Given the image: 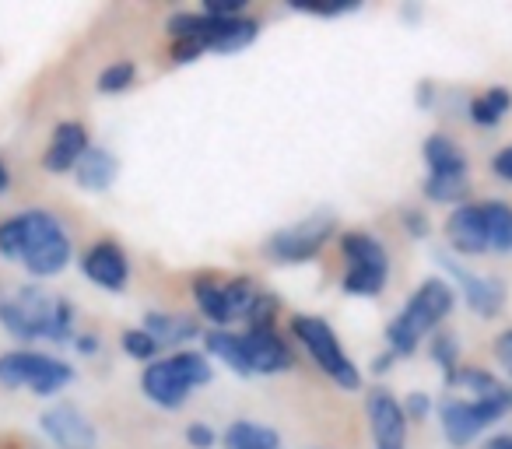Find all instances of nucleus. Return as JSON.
<instances>
[{
    "label": "nucleus",
    "mask_w": 512,
    "mask_h": 449,
    "mask_svg": "<svg viewBox=\"0 0 512 449\" xmlns=\"http://www.w3.org/2000/svg\"><path fill=\"white\" fill-rule=\"evenodd\" d=\"M341 253L348 260V271L341 278V288L348 295H362V299H372L386 288L390 281V253L369 232H348L341 239Z\"/></svg>",
    "instance_id": "obj_6"
},
{
    "label": "nucleus",
    "mask_w": 512,
    "mask_h": 449,
    "mask_svg": "<svg viewBox=\"0 0 512 449\" xmlns=\"http://www.w3.org/2000/svg\"><path fill=\"white\" fill-rule=\"evenodd\" d=\"M134 78H137V67L130 64V60H116V64H109L106 71L99 74V92L102 95L127 92V88L134 85Z\"/></svg>",
    "instance_id": "obj_27"
},
{
    "label": "nucleus",
    "mask_w": 512,
    "mask_h": 449,
    "mask_svg": "<svg viewBox=\"0 0 512 449\" xmlns=\"http://www.w3.org/2000/svg\"><path fill=\"white\" fill-rule=\"evenodd\" d=\"M491 169H495L498 179H505V183H512V144L509 148H502L495 155V162H491Z\"/></svg>",
    "instance_id": "obj_36"
},
{
    "label": "nucleus",
    "mask_w": 512,
    "mask_h": 449,
    "mask_svg": "<svg viewBox=\"0 0 512 449\" xmlns=\"http://www.w3.org/2000/svg\"><path fill=\"white\" fill-rule=\"evenodd\" d=\"M256 295H260V288H256L253 278L221 281V278H211V274L193 278V299H197V309L211 323H218V327H228V323H235V320H246Z\"/></svg>",
    "instance_id": "obj_9"
},
{
    "label": "nucleus",
    "mask_w": 512,
    "mask_h": 449,
    "mask_svg": "<svg viewBox=\"0 0 512 449\" xmlns=\"http://www.w3.org/2000/svg\"><path fill=\"white\" fill-rule=\"evenodd\" d=\"M0 327L18 341H67L74 327V309L46 288L25 285L15 299H0Z\"/></svg>",
    "instance_id": "obj_2"
},
{
    "label": "nucleus",
    "mask_w": 512,
    "mask_h": 449,
    "mask_svg": "<svg viewBox=\"0 0 512 449\" xmlns=\"http://www.w3.org/2000/svg\"><path fill=\"white\" fill-rule=\"evenodd\" d=\"M376 449H407V414L390 390H372L365 400Z\"/></svg>",
    "instance_id": "obj_15"
},
{
    "label": "nucleus",
    "mask_w": 512,
    "mask_h": 449,
    "mask_svg": "<svg viewBox=\"0 0 512 449\" xmlns=\"http://www.w3.org/2000/svg\"><path fill=\"white\" fill-rule=\"evenodd\" d=\"M207 344V355L221 358L235 376H253L249 372V362H246V348H242V334H228V330H211L204 337Z\"/></svg>",
    "instance_id": "obj_22"
},
{
    "label": "nucleus",
    "mask_w": 512,
    "mask_h": 449,
    "mask_svg": "<svg viewBox=\"0 0 512 449\" xmlns=\"http://www.w3.org/2000/svg\"><path fill=\"white\" fill-rule=\"evenodd\" d=\"M78 351H81V355H92V351H99V341H95L92 334H85V337L78 341Z\"/></svg>",
    "instance_id": "obj_37"
},
{
    "label": "nucleus",
    "mask_w": 512,
    "mask_h": 449,
    "mask_svg": "<svg viewBox=\"0 0 512 449\" xmlns=\"http://www.w3.org/2000/svg\"><path fill=\"white\" fill-rule=\"evenodd\" d=\"M43 432L57 442L60 449H92L95 446V428L85 414L74 404H57L39 418Z\"/></svg>",
    "instance_id": "obj_16"
},
{
    "label": "nucleus",
    "mask_w": 512,
    "mask_h": 449,
    "mask_svg": "<svg viewBox=\"0 0 512 449\" xmlns=\"http://www.w3.org/2000/svg\"><path fill=\"white\" fill-rule=\"evenodd\" d=\"M186 442H190L193 449H211L214 446V432L204 425V421H193V425L186 428Z\"/></svg>",
    "instance_id": "obj_33"
},
{
    "label": "nucleus",
    "mask_w": 512,
    "mask_h": 449,
    "mask_svg": "<svg viewBox=\"0 0 512 449\" xmlns=\"http://www.w3.org/2000/svg\"><path fill=\"white\" fill-rule=\"evenodd\" d=\"M421 155L428 162V176L435 179H467V155L446 134H432L421 144Z\"/></svg>",
    "instance_id": "obj_19"
},
{
    "label": "nucleus",
    "mask_w": 512,
    "mask_h": 449,
    "mask_svg": "<svg viewBox=\"0 0 512 449\" xmlns=\"http://www.w3.org/2000/svg\"><path fill=\"white\" fill-rule=\"evenodd\" d=\"M242 348H246V362L253 376H274V372H288L295 365L292 348L274 327L264 330H246L242 334Z\"/></svg>",
    "instance_id": "obj_14"
},
{
    "label": "nucleus",
    "mask_w": 512,
    "mask_h": 449,
    "mask_svg": "<svg viewBox=\"0 0 512 449\" xmlns=\"http://www.w3.org/2000/svg\"><path fill=\"white\" fill-rule=\"evenodd\" d=\"M509 109H512V95L505 92V88H488V92L470 102V120H474L477 127H498Z\"/></svg>",
    "instance_id": "obj_25"
},
{
    "label": "nucleus",
    "mask_w": 512,
    "mask_h": 449,
    "mask_svg": "<svg viewBox=\"0 0 512 449\" xmlns=\"http://www.w3.org/2000/svg\"><path fill=\"white\" fill-rule=\"evenodd\" d=\"M81 271L92 285L106 288V292H123L130 281V260L120 243L102 239V243H92L81 253Z\"/></svg>",
    "instance_id": "obj_13"
},
{
    "label": "nucleus",
    "mask_w": 512,
    "mask_h": 449,
    "mask_svg": "<svg viewBox=\"0 0 512 449\" xmlns=\"http://www.w3.org/2000/svg\"><path fill=\"white\" fill-rule=\"evenodd\" d=\"M144 330L162 344H183V341H193L200 337V327L193 316H179V313H148L144 316Z\"/></svg>",
    "instance_id": "obj_21"
},
{
    "label": "nucleus",
    "mask_w": 512,
    "mask_h": 449,
    "mask_svg": "<svg viewBox=\"0 0 512 449\" xmlns=\"http://www.w3.org/2000/svg\"><path fill=\"white\" fill-rule=\"evenodd\" d=\"M172 39H190L204 53H235L246 50L256 36H260V22L256 18H211L204 11L190 15V11H179L165 22Z\"/></svg>",
    "instance_id": "obj_5"
},
{
    "label": "nucleus",
    "mask_w": 512,
    "mask_h": 449,
    "mask_svg": "<svg viewBox=\"0 0 512 449\" xmlns=\"http://www.w3.org/2000/svg\"><path fill=\"white\" fill-rule=\"evenodd\" d=\"M439 264L453 274V281L460 285L463 299H467V306L474 309L477 316H498L502 313V306H505V285L502 281L467 271V267H463L460 260L449 257V253H439Z\"/></svg>",
    "instance_id": "obj_12"
},
{
    "label": "nucleus",
    "mask_w": 512,
    "mask_h": 449,
    "mask_svg": "<svg viewBox=\"0 0 512 449\" xmlns=\"http://www.w3.org/2000/svg\"><path fill=\"white\" fill-rule=\"evenodd\" d=\"M428 411H432V400H428V393H411L404 404V414L407 421H425Z\"/></svg>",
    "instance_id": "obj_32"
},
{
    "label": "nucleus",
    "mask_w": 512,
    "mask_h": 449,
    "mask_svg": "<svg viewBox=\"0 0 512 449\" xmlns=\"http://www.w3.org/2000/svg\"><path fill=\"white\" fill-rule=\"evenodd\" d=\"M484 449H512V435H495Z\"/></svg>",
    "instance_id": "obj_38"
},
{
    "label": "nucleus",
    "mask_w": 512,
    "mask_h": 449,
    "mask_svg": "<svg viewBox=\"0 0 512 449\" xmlns=\"http://www.w3.org/2000/svg\"><path fill=\"white\" fill-rule=\"evenodd\" d=\"M467 179H425V197L428 200H439V204H456V200L467 197Z\"/></svg>",
    "instance_id": "obj_29"
},
{
    "label": "nucleus",
    "mask_w": 512,
    "mask_h": 449,
    "mask_svg": "<svg viewBox=\"0 0 512 449\" xmlns=\"http://www.w3.org/2000/svg\"><path fill=\"white\" fill-rule=\"evenodd\" d=\"M495 358L502 362V369L512 376V330H505V334H498L495 341Z\"/></svg>",
    "instance_id": "obj_35"
},
{
    "label": "nucleus",
    "mask_w": 512,
    "mask_h": 449,
    "mask_svg": "<svg viewBox=\"0 0 512 449\" xmlns=\"http://www.w3.org/2000/svg\"><path fill=\"white\" fill-rule=\"evenodd\" d=\"M246 0H204V15L211 18H242Z\"/></svg>",
    "instance_id": "obj_31"
},
{
    "label": "nucleus",
    "mask_w": 512,
    "mask_h": 449,
    "mask_svg": "<svg viewBox=\"0 0 512 449\" xmlns=\"http://www.w3.org/2000/svg\"><path fill=\"white\" fill-rule=\"evenodd\" d=\"M484 221H488V250L509 253L512 250V207L502 200L484 204Z\"/></svg>",
    "instance_id": "obj_24"
},
{
    "label": "nucleus",
    "mask_w": 512,
    "mask_h": 449,
    "mask_svg": "<svg viewBox=\"0 0 512 449\" xmlns=\"http://www.w3.org/2000/svg\"><path fill=\"white\" fill-rule=\"evenodd\" d=\"M456 295L453 288L446 285L442 278H428L425 285L418 288V292L407 299L404 313L397 316V320H390V327H386V344H390V355H414L418 351V341L425 334H432L435 327H439L442 320L449 316V309H453Z\"/></svg>",
    "instance_id": "obj_3"
},
{
    "label": "nucleus",
    "mask_w": 512,
    "mask_h": 449,
    "mask_svg": "<svg viewBox=\"0 0 512 449\" xmlns=\"http://www.w3.org/2000/svg\"><path fill=\"white\" fill-rule=\"evenodd\" d=\"M120 344L130 358H137V362H155V355H158V341L144 327L141 330H123Z\"/></svg>",
    "instance_id": "obj_28"
},
{
    "label": "nucleus",
    "mask_w": 512,
    "mask_h": 449,
    "mask_svg": "<svg viewBox=\"0 0 512 449\" xmlns=\"http://www.w3.org/2000/svg\"><path fill=\"white\" fill-rule=\"evenodd\" d=\"M432 358L449 372H456V362H460V344H456L453 334H432Z\"/></svg>",
    "instance_id": "obj_30"
},
{
    "label": "nucleus",
    "mask_w": 512,
    "mask_h": 449,
    "mask_svg": "<svg viewBox=\"0 0 512 449\" xmlns=\"http://www.w3.org/2000/svg\"><path fill=\"white\" fill-rule=\"evenodd\" d=\"M509 411H512V390L509 386H498V390L488 393V397H474V400L449 397V400H442L439 418H442V432H446V439L460 449V446H467V442H474L484 428L495 425V421Z\"/></svg>",
    "instance_id": "obj_7"
},
{
    "label": "nucleus",
    "mask_w": 512,
    "mask_h": 449,
    "mask_svg": "<svg viewBox=\"0 0 512 449\" xmlns=\"http://www.w3.org/2000/svg\"><path fill=\"white\" fill-rule=\"evenodd\" d=\"M390 362H393V355L386 351V355H379L376 362H372V369H376V372H386V369H390Z\"/></svg>",
    "instance_id": "obj_39"
},
{
    "label": "nucleus",
    "mask_w": 512,
    "mask_h": 449,
    "mask_svg": "<svg viewBox=\"0 0 512 449\" xmlns=\"http://www.w3.org/2000/svg\"><path fill=\"white\" fill-rule=\"evenodd\" d=\"M92 148L88 144V130L85 123L78 120H64L53 127V137L46 144V155H43V169L50 176H60V172H74V165L81 162V155Z\"/></svg>",
    "instance_id": "obj_17"
},
{
    "label": "nucleus",
    "mask_w": 512,
    "mask_h": 449,
    "mask_svg": "<svg viewBox=\"0 0 512 449\" xmlns=\"http://www.w3.org/2000/svg\"><path fill=\"white\" fill-rule=\"evenodd\" d=\"M446 239L456 253L481 257L488 253V221H484V204H460L446 221Z\"/></svg>",
    "instance_id": "obj_18"
},
{
    "label": "nucleus",
    "mask_w": 512,
    "mask_h": 449,
    "mask_svg": "<svg viewBox=\"0 0 512 449\" xmlns=\"http://www.w3.org/2000/svg\"><path fill=\"white\" fill-rule=\"evenodd\" d=\"M292 334H295V341L309 351V358H313L341 390H358V386H362V372L344 355L341 341H337L334 327H330L327 320H320V316H292Z\"/></svg>",
    "instance_id": "obj_8"
},
{
    "label": "nucleus",
    "mask_w": 512,
    "mask_h": 449,
    "mask_svg": "<svg viewBox=\"0 0 512 449\" xmlns=\"http://www.w3.org/2000/svg\"><path fill=\"white\" fill-rule=\"evenodd\" d=\"M337 221L330 211H320V214H309V218L295 221L288 229L274 232L267 239V253L271 260L278 264H306V260L320 257V250L327 246V239L334 236Z\"/></svg>",
    "instance_id": "obj_11"
},
{
    "label": "nucleus",
    "mask_w": 512,
    "mask_h": 449,
    "mask_svg": "<svg viewBox=\"0 0 512 449\" xmlns=\"http://www.w3.org/2000/svg\"><path fill=\"white\" fill-rule=\"evenodd\" d=\"M225 449H278V432L260 421H232L225 432Z\"/></svg>",
    "instance_id": "obj_23"
},
{
    "label": "nucleus",
    "mask_w": 512,
    "mask_h": 449,
    "mask_svg": "<svg viewBox=\"0 0 512 449\" xmlns=\"http://www.w3.org/2000/svg\"><path fill=\"white\" fill-rule=\"evenodd\" d=\"M74 379V369L60 358L39 355V351H8L0 355V383L29 386L36 397H53Z\"/></svg>",
    "instance_id": "obj_10"
},
{
    "label": "nucleus",
    "mask_w": 512,
    "mask_h": 449,
    "mask_svg": "<svg viewBox=\"0 0 512 449\" xmlns=\"http://www.w3.org/2000/svg\"><path fill=\"white\" fill-rule=\"evenodd\" d=\"M446 383L477 393V397H488V393H495L498 386H502L495 376H491V372H484V369H456V372H449V376H446Z\"/></svg>",
    "instance_id": "obj_26"
},
{
    "label": "nucleus",
    "mask_w": 512,
    "mask_h": 449,
    "mask_svg": "<svg viewBox=\"0 0 512 449\" xmlns=\"http://www.w3.org/2000/svg\"><path fill=\"white\" fill-rule=\"evenodd\" d=\"M71 236L64 221L43 207H29L0 221V257L25 264L32 278H57L71 264Z\"/></svg>",
    "instance_id": "obj_1"
},
{
    "label": "nucleus",
    "mask_w": 512,
    "mask_h": 449,
    "mask_svg": "<svg viewBox=\"0 0 512 449\" xmlns=\"http://www.w3.org/2000/svg\"><path fill=\"white\" fill-rule=\"evenodd\" d=\"M8 183H11V172H8V165H4V158H0V193L8 190Z\"/></svg>",
    "instance_id": "obj_40"
},
{
    "label": "nucleus",
    "mask_w": 512,
    "mask_h": 449,
    "mask_svg": "<svg viewBox=\"0 0 512 449\" xmlns=\"http://www.w3.org/2000/svg\"><path fill=\"white\" fill-rule=\"evenodd\" d=\"M404 225H407V232H411L414 239H425V236H428V221H425V214L414 211V207H404Z\"/></svg>",
    "instance_id": "obj_34"
},
{
    "label": "nucleus",
    "mask_w": 512,
    "mask_h": 449,
    "mask_svg": "<svg viewBox=\"0 0 512 449\" xmlns=\"http://www.w3.org/2000/svg\"><path fill=\"white\" fill-rule=\"evenodd\" d=\"M120 176V162H116L113 151L106 148H88L81 155V162L74 165V179H78L81 190H92V193H102L116 183Z\"/></svg>",
    "instance_id": "obj_20"
},
{
    "label": "nucleus",
    "mask_w": 512,
    "mask_h": 449,
    "mask_svg": "<svg viewBox=\"0 0 512 449\" xmlns=\"http://www.w3.org/2000/svg\"><path fill=\"white\" fill-rule=\"evenodd\" d=\"M211 383V365H207L204 355L197 351H179L172 358H162V362H151L148 369L141 372V390L151 404L165 407V411H176V407L186 404L193 386Z\"/></svg>",
    "instance_id": "obj_4"
}]
</instances>
